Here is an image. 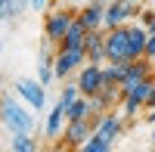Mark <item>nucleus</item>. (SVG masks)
Returning a JSON list of instances; mask_svg holds the SVG:
<instances>
[{
  "instance_id": "16",
  "label": "nucleus",
  "mask_w": 155,
  "mask_h": 152,
  "mask_svg": "<svg viewBox=\"0 0 155 152\" xmlns=\"http://www.w3.org/2000/svg\"><path fill=\"white\" fill-rule=\"evenodd\" d=\"M140 109H143V103H137V99H130V96H121V112H124V118H137Z\"/></svg>"
},
{
  "instance_id": "3",
  "label": "nucleus",
  "mask_w": 155,
  "mask_h": 152,
  "mask_svg": "<svg viewBox=\"0 0 155 152\" xmlns=\"http://www.w3.org/2000/svg\"><path fill=\"white\" fill-rule=\"evenodd\" d=\"M74 19H78V12H71V9H56V12H50V16H47V41L53 44V47H59L62 41H65L68 28L74 25Z\"/></svg>"
},
{
  "instance_id": "23",
  "label": "nucleus",
  "mask_w": 155,
  "mask_h": 152,
  "mask_svg": "<svg viewBox=\"0 0 155 152\" xmlns=\"http://www.w3.org/2000/svg\"><path fill=\"white\" fill-rule=\"evenodd\" d=\"M152 146H155V124H152Z\"/></svg>"
},
{
  "instance_id": "26",
  "label": "nucleus",
  "mask_w": 155,
  "mask_h": 152,
  "mask_svg": "<svg viewBox=\"0 0 155 152\" xmlns=\"http://www.w3.org/2000/svg\"><path fill=\"white\" fill-rule=\"evenodd\" d=\"M152 74H155V71H152Z\"/></svg>"
},
{
  "instance_id": "6",
  "label": "nucleus",
  "mask_w": 155,
  "mask_h": 152,
  "mask_svg": "<svg viewBox=\"0 0 155 152\" xmlns=\"http://www.w3.org/2000/svg\"><path fill=\"white\" fill-rule=\"evenodd\" d=\"M47 87L37 81V78H16V93L28 103L31 109H44V103H47Z\"/></svg>"
},
{
  "instance_id": "15",
  "label": "nucleus",
  "mask_w": 155,
  "mask_h": 152,
  "mask_svg": "<svg viewBox=\"0 0 155 152\" xmlns=\"http://www.w3.org/2000/svg\"><path fill=\"white\" fill-rule=\"evenodd\" d=\"M78 96H81V87H78V81H74V84H65V90H62V93H59V103H62V106H65V109H68V106L74 103V99H78Z\"/></svg>"
},
{
  "instance_id": "2",
  "label": "nucleus",
  "mask_w": 155,
  "mask_h": 152,
  "mask_svg": "<svg viewBox=\"0 0 155 152\" xmlns=\"http://www.w3.org/2000/svg\"><path fill=\"white\" fill-rule=\"evenodd\" d=\"M84 62H87V50L84 47H78V50L59 47L56 56H53V71H56V78H68V74H74Z\"/></svg>"
},
{
  "instance_id": "22",
  "label": "nucleus",
  "mask_w": 155,
  "mask_h": 152,
  "mask_svg": "<svg viewBox=\"0 0 155 152\" xmlns=\"http://www.w3.org/2000/svg\"><path fill=\"white\" fill-rule=\"evenodd\" d=\"M146 28H149V31H155V12H152V22L146 25Z\"/></svg>"
},
{
  "instance_id": "12",
  "label": "nucleus",
  "mask_w": 155,
  "mask_h": 152,
  "mask_svg": "<svg viewBox=\"0 0 155 152\" xmlns=\"http://www.w3.org/2000/svg\"><path fill=\"white\" fill-rule=\"evenodd\" d=\"M84 37H87V28L81 25V19H74V25L68 28L65 41H62L59 47H68V50H78V47H84Z\"/></svg>"
},
{
  "instance_id": "24",
  "label": "nucleus",
  "mask_w": 155,
  "mask_h": 152,
  "mask_svg": "<svg viewBox=\"0 0 155 152\" xmlns=\"http://www.w3.org/2000/svg\"><path fill=\"white\" fill-rule=\"evenodd\" d=\"M124 3H143V0H124Z\"/></svg>"
},
{
  "instance_id": "13",
  "label": "nucleus",
  "mask_w": 155,
  "mask_h": 152,
  "mask_svg": "<svg viewBox=\"0 0 155 152\" xmlns=\"http://www.w3.org/2000/svg\"><path fill=\"white\" fill-rule=\"evenodd\" d=\"M112 146H115L112 140H106L102 134H96V131H93V134H90V140L81 146V152H109Z\"/></svg>"
},
{
  "instance_id": "7",
  "label": "nucleus",
  "mask_w": 155,
  "mask_h": 152,
  "mask_svg": "<svg viewBox=\"0 0 155 152\" xmlns=\"http://www.w3.org/2000/svg\"><path fill=\"white\" fill-rule=\"evenodd\" d=\"M78 87H81L84 96L99 93V87H102V65H96V62H84V65L78 68Z\"/></svg>"
},
{
  "instance_id": "9",
  "label": "nucleus",
  "mask_w": 155,
  "mask_h": 152,
  "mask_svg": "<svg viewBox=\"0 0 155 152\" xmlns=\"http://www.w3.org/2000/svg\"><path fill=\"white\" fill-rule=\"evenodd\" d=\"M127 44H130V59H143L146 56V44H149V28L143 25H127Z\"/></svg>"
},
{
  "instance_id": "25",
  "label": "nucleus",
  "mask_w": 155,
  "mask_h": 152,
  "mask_svg": "<svg viewBox=\"0 0 155 152\" xmlns=\"http://www.w3.org/2000/svg\"><path fill=\"white\" fill-rule=\"evenodd\" d=\"M96 3H102V6H106V3H112V0H96Z\"/></svg>"
},
{
  "instance_id": "19",
  "label": "nucleus",
  "mask_w": 155,
  "mask_h": 152,
  "mask_svg": "<svg viewBox=\"0 0 155 152\" xmlns=\"http://www.w3.org/2000/svg\"><path fill=\"white\" fill-rule=\"evenodd\" d=\"M28 3H31V9H37V12H41V9L47 6V0H28Z\"/></svg>"
},
{
  "instance_id": "20",
  "label": "nucleus",
  "mask_w": 155,
  "mask_h": 152,
  "mask_svg": "<svg viewBox=\"0 0 155 152\" xmlns=\"http://www.w3.org/2000/svg\"><path fill=\"white\" fill-rule=\"evenodd\" d=\"M6 19V0H0V22Z\"/></svg>"
},
{
  "instance_id": "11",
  "label": "nucleus",
  "mask_w": 155,
  "mask_h": 152,
  "mask_svg": "<svg viewBox=\"0 0 155 152\" xmlns=\"http://www.w3.org/2000/svg\"><path fill=\"white\" fill-rule=\"evenodd\" d=\"M65 121H68V118H65V106L56 103L53 112H50V118H47V137H50V140H59V137H62Z\"/></svg>"
},
{
  "instance_id": "18",
  "label": "nucleus",
  "mask_w": 155,
  "mask_h": 152,
  "mask_svg": "<svg viewBox=\"0 0 155 152\" xmlns=\"http://www.w3.org/2000/svg\"><path fill=\"white\" fill-rule=\"evenodd\" d=\"M146 109H155V81H152V90H149V96H146Z\"/></svg>"
},
{
  "instance_id": "4",
  "label": "nucleus",
  "mask_w": 155,
  "mask_h": 152,
  "mask_svg": "<svg viewBox=\"0 0 155 152\" xmlns=\"http://www.w3.org/2000/svg\"><path fill=\"white\" fill-rule=\"evenodd\" d=\"M96 131V115L93 118H74V121H65V131H62V140H65V146L71 149H81L90 134Z\"/></svg>"
},
{
  "instance_id": "8",
  "label": "nucleus",
  "mask_w": 155,
  "mask_h": 152,
  "mask_svg": "<svg viewBox=\"0 0 155 152\" xmlns=\"http://www.w3.org/2000/svg\"><path fill=\"white\" fill-rule=\"evenodd\" d=\"M124 115H115V112L109 109V112H102V115H96V134H102L106 140H118V137L124 134V121H121Z\"/></svg>"
},
{
  "instance_id": "1",
  "label": "nucleus",
  "mask_w": 155,
  "mask_h": 152,
  "mask_svg": "<svg viewBox=\"0 0 155 152\" xmlns=\"http://www.w3.org/2000/svg\"><path fill=\"white\" fill-rule=\"evenodd\" d=\"M0 121H3L12 134H19V131L31 134V131H34V118H31L22 106H16L12 99H3V103H0Z\"/></svg>"
},
{
  "instance_id": "5",
  "label": "nucleus",
  "mask_w": 155,
  "mask_h": 152,
  "mask_svg": "<svg viewBox=\"0 0 155 152\" xmlns=\"http://www.w3.org/2000/svg\"><path fill=\"white\" fill-rule=\"evenodd\" d=\"M140 3H124V0H112L106 3V12H102V28H118V25H127L134 16H137Z\"/></svg>"
},
{
  "instance_id": "14",
  "label": "nucleus",
  "mask_w": 155,
  "mask_h": 152,
  "mask_svg": "<svg viewBox=\"0 0 155 152\" xmlns=\"http://www.w3.org/2000/svg\"><path fill=\"white\" fill-rule=\"evenodd\" d=\"M12 149H16V152H34V149H37V143L31 140V134L19 131V134H12Z\"/></svg>"
},
{
  "instance_id": "10",
  "label": "nucleus",
  "mask_w": 155,
  "mask_h": 152,
  "mask_svg": "<svg viewBox=\"0 0 155 152\" xmlns=\"http://www.w3.org/2000/svg\"><path fill=\"white\" fill-rule=\"evenodd\" d=\"M102 12H106V6L96 3V0H90V3L84 9H78V19H81V25L90 31V28H102Z\"/></svg>"
},
{
  "instance_id": "21",
  "label": "nucleus",
  "mask_w": 155,
  "mask_h": 152,
  "mask_svg": "<svg viewBox=\"0 0 155 152\" xmlns=\"http://www.w3.org/2000/svg\"><path fill=\"white\" fill-rule=\"evenodd\" d=\"M146 121H149V124H155V109H149V115H146Z\"/></svg>"
},
{
  "instance_id": "17",
  "label": "nucleus",
  "mask_w": 155,
  "mask_h": 152,
  "mask_svg": "<svg viewBox=\"0 0 155 152\" xmlns=\"http://www.w3.org/2000/svg\"><path fill=\"white\" fill-rule=\"evenodd\" d=\"M146 59L155 65V31H149V44H146Z\"/></svg>"
}]
</instances>
